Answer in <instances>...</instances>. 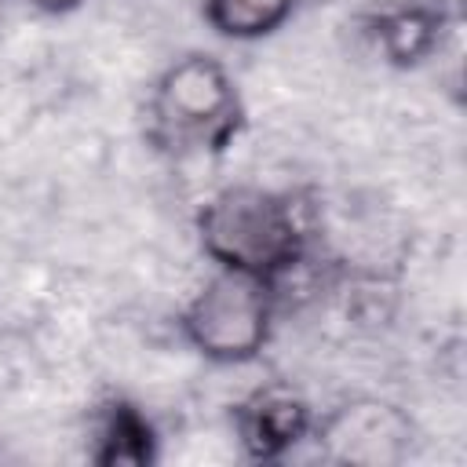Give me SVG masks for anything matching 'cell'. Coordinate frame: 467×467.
Instances as JSON below:
<instances>
[{"label":"cell","instance_id":"5","mask_svg":"<svg viewBox=\"0 0 467 467\" xmlns=\"http://www.w3.org/2000/svg\"><path fill=\"white\" fill-rule=\"evenodd\" d=\"M314 409L288 383H263L234 405V434L248 460H285L299 441L310 438Z\"/></svg>","mask_w":467,"mask_h":467},{"label":"cell","instance_id":"4","mask_svg":"<svg viewBox=\"0 0 467 467\" xmlns=\"http://www.w3.org/2000/svg\"><path fill=\"white\" fill-rule=\"evenodd\" d=\"M310 441L325 463L339 467H398L412 456L416 427L409 412L387 398H347L314 416Z\"/></svg>","mask_w":467,"mask_h":467},{"label":"cell","instance_id":"9","mask_svg":"<svg viewBox=\"0 0 467 467\" xmlns=\"http://www.w3.org/2000/svg\"><path fill=\"white\" fill-rule=\"evenodd\" d=\"M26 4L40 15H73L84 7V0H26Z\"/></svg>","mask_w":467,"mask_h":467},{"label":"cell","instance_id":"1","mask_svg":"<svg viewBox=\"0 0 467 467\" xmlns=\"http://www.w3.org/2000/svg\"><path fill=\"white\" fill-rule=\"evenodd\" d=\"M201 252L223 266L281 285L310 248L299 204L270 186L234 182L215 190L193 215Z\"/></svg>","mask_w":467,"mask_h":467},{"label":"cell","instance_id":"7","mask_svg":"<svg viewBox=\"0 0 467 467\" xmlns=\"http://www.w3.org/2000/svg\"><path fill=\"white\" fill-rule=\"evenodd\" d=\"M441 33H445V15L431 4H398L372 18V40L379 55L398 69H412L427 62L441 47Z\"/></svg>","mask_w":467,"mask_h":467},{"label":"cell","instance_id":"8","mask_svg":"<svg viewBox=\"0 0 467 467\" xmlns=\"http://www.w3.org/2000/svg\"><path fill=\"white\" fill-rule=\"evenodd\" d=\"M296 7L299 0H201V18L223 40L255 44L281 33Z\"/></svg>","mask_w":467,"mask_h":467},{"label":"cell","instance_id":"3","mask_svg":"<svg viewBox=\"0 0 467 467\" xmlns=\"http://www.w3.org/2000/svg\"><path fill=\"white\" fill-rule=\"evenodd\" d=\"M274 306V281L215 266L179 310V332L190 350L212 365H252L270 343Z\"/></svg>","mask_w":467,"mask_h":467},{"label":"cell","instance_id":"6","mask_svg":"<svg viewBox=\"0 0 467 467\" xmlns=\"http://www.w3.org/2000/svg\"><path fill=\"white\" fill-rule=\"evenodd\" d=\"M88 456L99 467H150L157 460V431L135 401L109 398L99 405Z\"/></svg>","mask_w":467,"mask_h":467},{"label":"cell","instance_id":"2","mask_svg":"<svg viewBox=\"0 0 467 467\" xmlns=\"http://www.w3.org/2000/svg\"><path fill=\"white\" fill-rule=\"evenodd\" d=\"M146 117L150 139L171 153H223L244 131V99L223 58L186 51L157 73Z\"/></svg>","mask_w":467,"mask_h":467}]
</instances>
